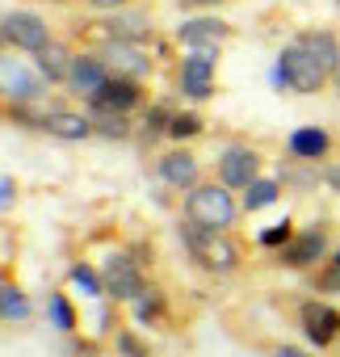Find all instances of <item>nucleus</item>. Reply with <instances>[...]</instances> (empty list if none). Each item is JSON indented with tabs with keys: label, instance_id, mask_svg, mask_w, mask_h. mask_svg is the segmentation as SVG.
Returning <instances> with one entry per match:
<instances>
[{
	"label": "nucleus",
	"instance_id": "dca6fc26",
	"mask_svg": "<svg viewBox=\"0 0 340 357\" xmlns=\"http://www.w3.org/2000/svg\"><path fill=\"white\" fill-rule=\"evenodd\" d=\"M173 38H177L185 51H194V47H223V43L231 38V26L219 22V17H185V22H177Z\"/></svg>",
	"mask_w": 340,
	"mask_h": 357
},
{
	"label": "nucleus",
	"instance_id": "aec40b11",
	"mask_svg": "<svg viewBox=\"0 0 340 357\" xmlns=\"http://www.w3.org/2000/svg\"><path fill=\"white\" fill-rule=\"evenodd\" d=\"M130 315H134V324H143V328H168V319H173V311H168V294L147 282V290L130 303Z\"/></svg>",
	"mask_w": 340,
	"mask_h": 357
},
{
	"label": "nucleus",
	"instance_id": "412c9836",
	"mask_svg": "<svg viewBox=\"0 0 340 357\" xmlns=\"http://www.w3.org/2000/svg\"><path fill=\"white\" fill-rule=\"evenodd\" d=\"M298 43H302V47H307V51H311L327 72H332V76L340 72V38H336L332 30H302V34H298Z\"/></svg>",
	"mask_w": 340,
	"mask_h": 357
},
{
	"label": "nucleus",
	"instance_id": "6ab92c4d",
	"mask_svg": "<svg viewBox=\"0 0 340 357\" xmlns=\"http://www.w3.org/2000/svg\"><path fill=\"white\" fill-rule=\"evenodd\" d=\"M286 151H290V160L319 164V160H327V151H332V135H327L323 126H298V130H290Z\"/></svg>",
	"mask_w": 340,
	"mask_h": 357
},
{
	"label": "nucleus",
	"instance_id": "39448f33",
	"mask_svg": "<svg viewBox=\"0 0 340 357\" xmlns=\"http://www.w3.org/2000/svg\"><path fill=\"white\" fill-rule=\"evenodd\" d=\"M47 80L42 72L34 68V59H17L13 51H0V97H5L9 105H38L47 97Z\"/></svg>",
	"mask_w": 340,
	"mask_h": 357
},
{
	"label": "nucleus",
	"instance_id": "7c9ffc66",
	"mask_svg": "<svg viewBox=\"0 0 340 357\" xmlns=\"http://www.w3.org/2000/svg\"><path fill=\"white\" fill-rule=\"evenodd\" d=\"M290 240H294V219H281V223H273V227H265V231L256 236V244L269 248V252H281Z\"/></svg>",
	"mask_w": 340,
	"mask_h": 357
},
{
	"label": "nucleus",
	"instance_id": "72a5a7b5",
	"mask_svg": "<svg viewBox=\"0 0 340 357\" xmlns=\"http://www.w3.org/2000/svg\"><path fill=\"white\" fill-rule=\"evenodd\" d=\"M88 9H97V13H118V9H130L134 0H84Z\"/></svg>",
	"mask_w": 340,
	"mask_h": 357
},
{
	"label": "nucleus",
	"instance_id": "e433bc0d",
	"mask_svg": "<svg viewBox=\"0 0 340 357\" xmlns=\"http://www.w3.org/2000/svg\"><path fill=\"white\" fill-rule=\"evenodd\" d=\"M190 9H215V5H227V0H185Z\"/></svg>",
	"mask_w": 340,
	"mask_h": 357
},
{
	"label": "nucleus",
	"instance_id": "1a4fd4ad",
	"mask_svg": "<svg viewBox=\"0 0 340 357\" xmlns=\"http://www.w3.org/2000/svg\"><path fill=\"white\" fill-rule=\"evenodd\" d=\"M215 181H223L227 190H248L256 176H261V151L256 147H248V143H227L223 151H219V160H215Z\"/></svg>",
	"mask_w": 340,
	"mask_h": 357
},
{
	"label": "nucleus",
	"instance_id": "6e6552de",
	"mask_svg": "<svg viewBox=\"0 0 340 357\" xmlns=\"http://www.w3.org/2000/svg\"><path fill=\"white\" fill-rule=\"evenodd\" d=\"M114 80V72H109V63H105V55L97 51V47H88V51H80L76 55V63H72V76H68V93L76 97V101H97L101 97V89Z\"/></svg>",
	"mask_w": 340,
	"mask_h": 357
},
{
	"label": "nucleus",
	"instance_id": "f257e3e1",
	"mask_svg": "<svg viewBox=\"0 0 340 357\" xmlns=\"http://www.w3.org/2000/svg\"><path fill=\"white\" fill-rule=\"evenodd\" d=\"M177 231H181V244L194 257V265H202L206 273L227 278V273H235L244 265V248H240V240L231 231H206V227H198L190 219H181Z\"/></svg>",
	"mask_w": 340,
	"mask_h": 357
},
{
	"label": "nucleus",
	"instance_id": "4468645a",
	"mask_svg": "<svg viewBox=\"0 0 340 357\" xmlns=\"http://www.w3.org/2000/svg\"><path fill=\"white\" fill-rule=\"evenodd\" d=\"M273 257H277V265H286V269H311V265H319L323 257H332V252H327V231H323V227L294 231V240H290L281 252H273Z\"/></svg>",
	"mask_w": 340,
	"mask_h": 357
},
{
	"label": "nucleus",
	"instance_id": "f03ea898",
	"mask_svg": "<svg viewBox=\"0 0 340 357\" xmlns=\"http://www.w3.org/2000/svg\"><path fill=\"white\" fill-rule=\"evenodd\" d=\"M240 215H244V206L235 202V190H227L223 181H202L181 202V219H190L206 231H235Z\"/></svg>",
	"mask_w": 340,
	"mask_h": 357
},
{
	"label": "nucleus",
	"instance_id": "c85d7f7f",
	"mask_svg": "<svg viewBox=\"0 0 340 357\" xmlns=\"http://www.w3.org/2000/svg\"><path fill=\"white\" fill-rule=\"evenodd\" d=\"M68 282H72L76 290H84L88 298H105V282H101V269H93V265H84V261H76V265L68 269Z\"/></svg>",
	"mask_w": 340,
	"mask_h": 357
},
{
	"label": "nucleus",
	"instance_id": "2f4dec72",
	"mask_svg": "<svg viewBox=\"0 0 340 357\" xmlns=\"http://www.w3.org/2000/svg\"><path fill=\"white\" fill-rule=\"evenodd\" d=\"M315 290H323V294H340V265H336V261H327V265L319 269Z\"/></svg>",
	"mask_w": 340,
	"mask_h": 357
},
{
	"label": "nucleus",
	"instance_id": "cd10ccee",
	"mask_svg": "<svg viewBox=\"0 0 340 357\" xmlns=\"http://www.w3.org/2000/svg\"><path fill=\"white\" fill-rule=\"evenodd\" d=\"M281 185H298L302 194L307 190H315L319 181H323V168H311V164H302V160H290V164H281V176H277Z\"/></svg>",
	"mask_w": 340,
	"mask_h": 357
},
{
	"label": "nucleus",
	"instance_id": "c756f323",
	"mask_svg": "<svg viewBox=\"0 0 340 357\" xmlns=\"http://www.w3.org/2000/svg\"><path fill=\"white\" fill-rule=\"evenodd\" d=\"M173 105H164V101H155V105H147L143 109V135L147 139H160V135H168V122H173Z\"/></svg>",
	"mask_w": 340,
	"mask_h": 357
},
{
	"label": "nucleus",
	"instance_id": "2eb2a0df",
	"mask_svg": "<svg viewBox=\"0 0 340 357\" xmlns=\"http://www.w3.org/2000/svg\"><path fill=\"white\" fill-rule=\"evenodd\" d=\"M97 51L105 55V63H109L114 76H126V80H139V84H143V80L151 76V68H155V59L143 55L139 43H101Z\"/></svg>",
	"mask_w": 340,
	"mask_h": 357
},
{
	"label": "nucleus",
	"instance_id": "423d86ee",
	"mask_svg": "<svg viewBox=\"0 0 340 357\" xmlns=\"http://www.w3.org/2000/svg\"><path fill=\"white\" fill-rule=\"evenodd\" d=\"M219 51H223V47H194V51H181V63H177V89H181L185 101H210V97H215Z\"/></svg>",
	"mask_w": 340,
	"mask_h": 357
},
{
	"label": "nucleus",
	"instance_id": "f704fd0d",
	"mask_svg": "<svg viewBox=\"0 0 340 357\" xmlns=\"http://www.w3.org/2000/svg\"><path fill=\"white\" fill-rule=\"evenodd\" d=\"M273 357H315V353H307L298 344H273Z\"/></svg>",
	"mask_w": 340,
	"mask_h": 357
},
{
	"label": "nucleus",
	"instance_id": "393cba45",
	"mask_svg": "<svg viewBox=\"0 0 340 357\" xmlns=\"http://www.w3.org/2000/svg\"><path fill=\"white\" fill-rule=\"evenodd\" d=\"M47 315H51V324H55L63 336H76V328H80V311H76V303H72L63 290H51V298H47Z\"/></svg>",
	"mask_w": 340,
	"mask_h": 357
},
{
	"label": "nucleus",
	"instance_id": "ddd939ff",
	"mask_svg": "<svg viewBox=\"0 0 340 357\" xmlns=\"http://www.w3.org/2000/svg\"><path fill=\"white\" fill-rule=\"evenodd\" d=\"M97 34L101 43H147L155 38V22L139 9H118V13H105V22H97Z\"/></svg>",
	"mask_w": 340,
	"mask_h": 357
},
{
	"label": "nucleus",
	"instance_id": "5701e85b",
	"mask_svg": "<svg viewBox=\"0 0 340 357\" xmlns=\"http://www.w3.org/2000/svg\"><path fill=\"white\" fill-rule=\"evenodd\" d=\"M34 315L30 294L17 282H0V324H26Z\"/></svg>",
	"mask_w": 340,
	"mask_h": 357
},
{
	"label": "nucleus",
	"instance_id": "c9c22d12",
	"mask_svg": "<svg viewBox=\"0 0 340 357\" xmlns=\"http://www.w3.org/2000/svg\"><path fill=\"white\" fill-rule=\"evenodd\" d=\"M323 185L340 194V164H327V168H323Z\"/></svg>",
	"mask_w": 340,
	"mask_h": 357
},
{
	"label": "nucleus",
	"instance_id": "0eeeda50",
	"mask_svg": "<svg viewBox=\"0 0 340 357\" xmlns=\"http://www.w3.org/2000/svg\"><path fill=\"white\" fill-rule=\"evenodd\" d=\"M101 282H105V298L130 307L147 290V269L130 257V248H118V252H109L101 261Z\"/></svg>",
	"mask_w": 340,
	"mask_h": 357
},
{
	"label": "nucleus",
	"instance_id": "9d476101",
	"mask_svg": "<svg viewBox=\"0 0 340 357\" xmlns=\"http://www.w3.org/2000/svg\"><path fill=\"white\" fill-rule=\"evenodd\" d=\"M298 324L315 349H332L340 340V307H332L327 298H307L298 307Z\"/></svg>",
	"mask_w": 340,
	"mask_h": 357
},
{
	"label": "nucleus",
	"instance_id": "a878e982",
	"mask_svg": "<svg viewBox=\"0 0 340 357\" xmlns=\"http://www.w3.org/2000/svg\"><path fill=\"white\" fill-rule=\"evenodd\" d=\"M114 353H118V357H151L155 349H151V340L139 332V324H122V328L114 332Z\"/></svg>",
	"mask_w": 340,
	"mask_h": 357
},
{
	"label": "nucleus",
	"instance_id": "4be33fe9",
	"mask_svg": "<svg viewBox=\"0 0 340 357\" xmlns=\"http://www.w3.org/2000/svg\"><path fill=\"white\" fill-rule=\"evenodd\" d=\"M84 109H88V118H93V135H101V139H109V143H122V139L134 135L130 114H114V109H97V105H84Z\"/></svg>",
	"mask_w": 340,
	"mask_h": 357
},
{
	"label": "nucleus",
	"instance_id": "f8f14e48",
	"mask_svg": "<svg viewBox=\"0 0 340 357\" xmlns=\"http://www.w3.org/2000/svg\"><path fill=\"white\" fill-rule=\"evenodd\" d=\"M34 126H38L42 135H51V139H63V143H84V139H93V118H88V109H59V105H51V109H38V114H34Z\"/></svg>",
	"mask_w": 340,
	"mask_h": 357
},
{
	"label": "nucleus",
	"instance_id": "b1692460",
	"mask_svg": "<svg viewBox=\"0 0 340 357\" xmlns=\"http://www.w3.org/2000/svg\"><path fill=\"white\" fill-rule=\"evenodd\" d=\"M281 198V181L277 176H256V181L244 190V198H240V206L248 211V215H256V211H265V206H273Z\"/></svg>",
	"mask_w": 340,
	"mask_h": 357
},
{
	"label": "nucleus",
	"instance_id": "473e14b6",
	"mask_svg": "<svg viewBox=\"0 0 340 357\" xmlns=\"http://www.w3.org/2000/svg\"><path fill=\"white\" fill-rule=\"evenodd\" d=\"M17 202V181L13 176H0V211H9Z\"/></svg>",
	"mask_w": 340,
	"mask_h": 357
},
{
	"label": "nucleus",
	"instance_id": "a211bd4d",
	"mask_svg": "<svg viewBox=\"0 0 340 357\" xmlns=\"http://www.w3.org/2000/svg\"><path fill=\"white\" fill-rule=\"evenodd\" d=\"M76 55H80V51H76L72 43H63V38H51V47H42V51L34 55V68L42 72V80H47V84H68Z\"/></svg>",
	"mask_w": 340,
	"mask_h": 357
},
{
	"label": "nucleus",
	"instance_id": "bb28decb",
	"mask_svg": "<svg viewBox=\"0 0 340 357\" xmlns=\"http://www.w3.org/2000/svg\"><path fill=\"white\" fill-rule=\"evenodd\" d=\"M202 130H206V118H202L198 109H177L173 122H168V139H173V143H190V139H198Z\"/></svg>",
	"mask_w": 340,
	"mask_h": 357
},
{
	"label": "nucleus",
	"instance_id": "9b49d317",
	"mask_svg": "<svg viewBox=\"0 0 340 357\" xmlns=\"http://www.w3.org/2000/svg\"><path fill=\"white\" fill-rule=\"evenodd\" d=\"M155 172H160V181H164L168 190H181V194H190L194 185H202V164H198V155H194L185 143L160 151Z\"/></svg>",
	"mask_w": 340,
	"mask_h": 357
},
{
	"label": "nucleus",
	"instance_id": "20e7f679",
	"mask_svg": "<svg viewBox=\"0 0 340 357\" xmlns=\"http://www.w3.org/2000/svg\"><path fill=\"white\" fill-rule=\"evenodd\" d=\"M51 26L42 13L34 9H9L0 13V51H13V55H38L42 47H51Z\"/></svg>",
	"mask_w": 340,
	"mask_h": 357
},
{
	"label": "nucleus",
	"instance_id": "f3484780",
	"mask_svg": "<svg viewBox=\"0 0 340 357\" xmlns=\"http://www.w3.org/2000/svg\"><path fill=\"white\" fill-rule=\"evenodd\" d=\"M143 101H147V89H143L139 80L114 76V80L101 89V97L88 101V105H97V109H114V114H134V109H143Z\"/></svg>",
	"mask_w": 340,
	"mask_h": 357
},
{
	"label": "nucleus",
	"instance_id": "58836bf2",
	"mask_svg": "<svg viewBox=\"0 0 340 357\" xmlns=\"http://www.w3.org/2000/svg\"><path fill=\"white\" fill-rule=\"evenodd\" d=\"M336 5H340V0H336Z\"/></svg>",
	"mask_w": 340,
	"mask_h": 357
},
{
	"label": "nucleus",
	"instance_id": "7ed1b4c3",
	"mask_svg": "<svg viewBox=\"0 0 340 357\" xmlns=\"http://www.w3.org/2000/svg\"><path fill=\"white\" fill-rule=\"evenodd\" d=\"M273 84L277 89H290V93H302V97H311V93H323L327 84H332V72L294 38V43H286L281 47V55H277V68H273Z\"/></svg>",
	"mask_w": 340,
	"mask_h": 357
},
{
	"label": "nucleus",
	"instance_id": "4c0bfd02",
	"mask_svg": "<svg viewBox=\"0 0 340 357\" xmlns=\"http://www.w3.org/2000/svg\"><path fill=\"white\" fill-rule=\"evenodd\" d=\"M327 261H336V265H340V248H336V252H332V257H327Z\"/></svg>",
	"mask_w": 340,
	"mask_h": 357
}]
</instances>
